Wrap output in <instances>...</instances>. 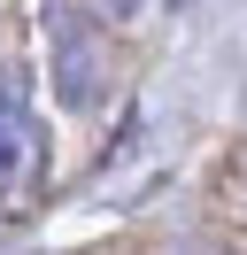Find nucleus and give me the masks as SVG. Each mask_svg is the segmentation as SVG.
<instances>
[{
  "label": "nucleus",
  "instance_id": "f03ea898",
  "mask_svg": "<svg viewBox=\"0 0 247 255\" xmlns=\"http://www.w3.org/2000/svg\"><path fill=\"white\" fill-rule=\"evenodd\" d=\"M46 178V124L31 116L23 70H0V201H31Z\"/></svg>",
  "mask_w": 247,
  "mask_h": 255
},
{
  "label": "nucleus",
  "instance_id": "7ed1b4c3",
  "mask_svg": "<svg viewBox=\"0 0 247 255\" xmlns=\"http://www.w3.org/2000/svg\"><path fill=\"white\" fill-rule=\"evenodd\" d=\"M108 16H139V8H147V0H101Z\"/></svg>",
  "mask_w": 247,
  "mask_h": 255
},
{
  "label": "nucleus",
  "instance_id": "f257e3e1",
  "mask_svg": "<svg viewBox=\"0 0 247 255\" xmlns=\"http://www.w3.org/2000/svg\"><path fill=\"white\" fill-rule=\"evenodd\" d=\"M46 78H54V101L77 116L108 101V39L93 23V8L46 0Z\"/></svg>",
  "mask_w": 247,
  "mask_h": 255
}]
</instances>
